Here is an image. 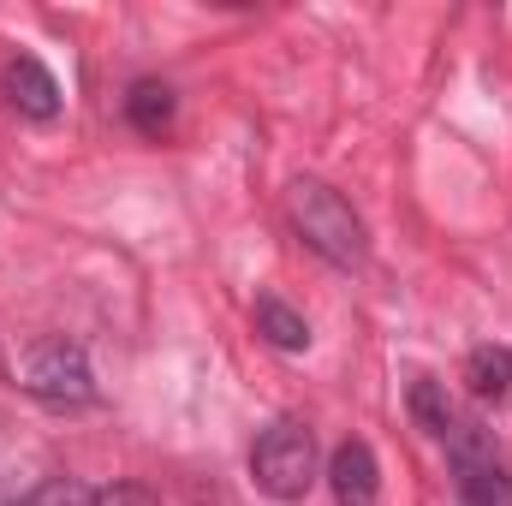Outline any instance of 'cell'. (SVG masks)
I'll list each match as a JSON object with an SVG mask.
<instances>
[{
    "instance_id": "obj_5",
    "label": "cell",
    "mask_w": 512,
    "mask_h": 506,
    "mask_svg": "<svg viewBox=\"0 0 512 506\" xmlns=\"http://www.w3.org/2000/svg\"><path fill=\"white\" fill-rule=\"evenodd\" d=\"M328 489L340 506H376L382 501V465H376V447L370 441H340L334 459H328Z\"/></svg>"
},
{
    "instance_id": "obj_12",
    "label": "cell",
    "mask_w": 512,
    "mask_h": 506,
    "mask_svg": "<svg viewBox=\"0 0 512 506\" xmlns=\"http://www.w3.org/2000/svg\"><path fill=\"white\" fill-rule=\"evenodd\" d=\"M96 506H161L155 489H143V483H114V489H102Z\"/></svg>"
},
{
    "instance_id": "obj_6",
    "label": "cell",
    "mask_w": 512,
    "mask_h": 506,
    "mask_svg": "<svg viewBox=\"0 0 512 506\" xmlns=\"http://www.w3.org/2000/svg\"><path fill=\"white\" fill-rule=\"evenodd\" d=\"M0 90H6V102H12L18 114H30V120H54V114H60V84H54V72H48L36 54H12L6 72H0Z\"/></svg>"
},
{
    "instance_id": "obj_9",
    "label": "cell",
    "mask_w": 512,
    "mask_h": 506,
    "mask_svg": "<svg viewBox=\"0 0 512 506\" xmlns=\"http://www.w3.org/2000/svg\"><path fill=\"white\" fill-rule=\"evenodd\" d=\"M256 334H262L268 346H280V352H304V346H310V322H304L298 310H286L274 292L256 298Z\"/></svg>"
},
{
    "instance_id": "obj_4",
    "label": "cell",
    "mask_w": 512,
    "mask_h": 506,
    "mask_svg": "<svg viewBox=\"0 0 512 506\" xmlns=\"http://www.w3.org/2000/svg\"><path fill=\"white\" fill-rule=\"evenodd\" d=\"M405 399H411V417H417V423H423V429H429V435H435L441 447H447V459L495 447V441H489V429H483L477 417H465V411L453 405V393H447V387H441L435 376H417Z\"/></svg>"
},
{
    "instance_id": "obj_1",
    "label": "cell",
    "mask_w": 512,
    "mask_h": 506,
    "mask_svg": "<svg viewBox=\"0 0 512 506\" xmlns=\"http://www.w3.org/2000/svg\"><path fill=\"white\" fill-rule=\"evenodd\" d=\"M286 215H292V227L304 233L310 251H322L328 262H340V268H358V262L370 256L364 221H358L352 203H346L334 185H322V179H292V191H286Z\"/></svg>"
},
{
    "instance_id": "obj_3",
    "label": "cell",
    "mask_w": 512,
    "mask_h": 506,
    "mask_svg": "<svg viewBox=\"0 0 512 506\" xmlns=\"http://www.w3.org/2000/svg\"><path fill=\"white\" fill-rule=\"evenodd\" d=\"M24 387H30L42 405H60V411L96 399L90 358H84V346H72V340H42V346L30 352V364H24Z\"/></svg>"
},
{
    "instance_id": "obj_11",
    "label": "cell",
    "mask_w": 512,
    "mask_h": 506,
    "mask_svg": "<svg viewBox=\"0 0 512 506\" xmlns=\"http://www.w3.org/2000/svg\"><path fill=\"white\" fill-rule=\"evenodd\" d=\"M18 506H96V489L78 483V477H48V483H36Z\"/></svg>"
},
{
    "instance_id": "obj_2",
    "label": "cell",
    "mask_w": 512,
    "mask_h": 506,
    "mask_svg": "<svg viewBox=\"0 0 512 506\" xmlns=\"http://www.w3.org/2000/svg\"><path fill=\"white\" fill-rule=\"evenodd\" d=\"M251 477L274 501H304L316 483V435L304 423H268L251 447Z\"/></svg>"
},
{
    "instance_id": "obj_10",
    "label": "cell",
    "mask_w": 512,
    "mask_h": 506,
    "mask_svg": "<svg viewBox=\"0 0 512 506\" xmlns=\"http://www.w3.org/2000/svg\"><path fill=\"white\" fill-rule=\"evenodd\" d=\"M126 114L143 137H161V131L173 126V90L167 84H137L126 96Z\"/></svg>"
},
{
    "instance_id": "obj_7",
    "label": "cell",
    "mask_w": 512,
    "mask_h": 506,
    "mask_svg": "<svg viewBox=\"0 0 512 506\" xmlns=\"http://www.w3.org/2000/svg\"><path fill=\"white\" fill-rule=\"evenodd\" d=\"M453 495L459 506H512V471L495 459V447L453 459Z\"/></svg>"
},
{
    "instance_id": "obj_8",
    "label": "cell",
    "mask_w": 512,
    "mask_h": 506,
    "mask_svg": "<svg viewBox=\"0 0 512 506\" xmlns=\"http://www.w3.org/2000/svg\"><path fill=\"white\" fill-rule=\"evenodd\" d=\"M465 387H471V399H483V405H507L512 399V346H471V358H465Z\"/></svg>"
}]
</instances>
